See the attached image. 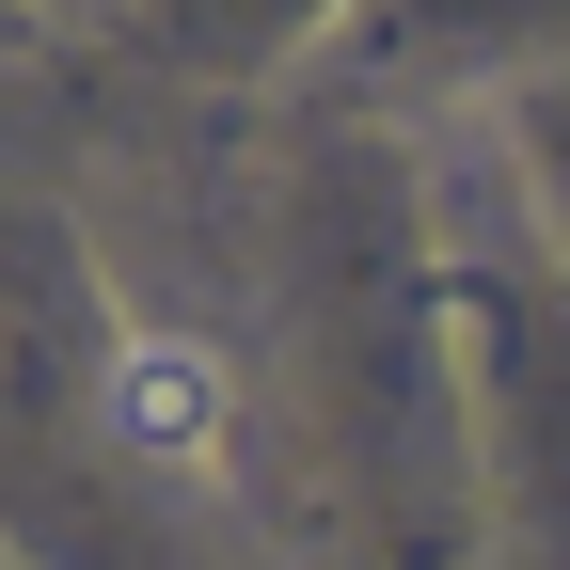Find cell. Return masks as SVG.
<instances>
[{"label": "cell", "mask_w": 570, "mask_h": 570, "mask_svg": "<svg viewBox=\"0 0 570 570\" xmlns=\"http://www.w3.org/2000/svg\"><path fill=\"white\" fill-rule=\"evenodd\" d=\"M111 428H127L142 460L206 475V460H223V365H206L190 333H127V365H111Z\"/></svg>", "instance_id": "cell-1"}]
</instances>
